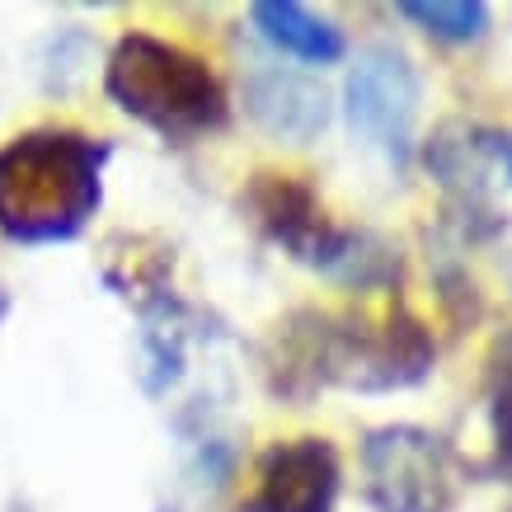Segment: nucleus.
Instances as JSON below:
<instances>
[{"instance_id": "obj_1", "label": "nucleus", "mask_w": 512, "mask_h": 512, "mask_svg": "<svg viewBox=\"0 0 512 512\" xmlns=\"http://www.w3.org/2000/svg\"><path fill=\"white\" fill-rule=\"evenodd\" d=\"M433 372V339L400 296L381 311H296L273 329L268 376L278 395L306 400L325 386L409 390Z\"/></svg>"}, {"instance_id": "obj_2", "label": "nucleus", "mask_w": 512, "mask_h": 512, "mask_svg": "<svg viewBox=\"0 0 512 512\" xmlns=\"http://www.w3.org/2000/svg\"><path fill=\"white\" fill-rule=\"evenodd\" d=\"M109 141L76 127H33L0 146V235L15 245L76 240L104 202Z\"/></svg>"}, {"instance_id": "obj_3", "label": "nucleus", "mask_w": 512, "mask_h": 512, "mask_svg": "<svg viewBox=\"0 0 512 512\" xmlns=\"http://www.w3.org/2000/svg\"><path fill=\"white\" fill-rule=\"evenodd\" d=\"M104 90L127 118L165 141L212 137L226 127L231 104L212 62L160 33H123L104 66Z\"/></svg>"}, {"instance_id": "obj_4", "label": "nucleus", "mask_w": 512, "mask_h": 512, "mask_svg": "<svg viewBox=\"0 0 512 512\" xmlns=\"http://www.w3.org/2000/svg\"><path fill=\"white\" fill-rule=\"evenodd\" d=\"M249 212L259 221V231L273 245L296 259V264L325 273L329 282L343 287H381L395 278V254H390L376 235L339 226L325 212V202L301 174H282V170H259L254 184L245 193Z\"/></svg>"}, {"instance_id": "obj_5", "label": "nucleus", "mask_w": 512, "mask_h": 512, "mask_svg": "<svg viewBox=\"0 0 512 512\" xmlns=\"http://www.w3.org/2000/svg\"><path fill=\"white\" fill-rule=\"evenodd\" d=\"M367 503L376 512H461V470L437 433L414 423L376 428L362 442Z\"/></svg>"}, {"instance_id": "obj_6", "label": "nucleus", "mask_w": 512, "mask_h": 512, "mask_svg": "<svg viewBox=\"0 0 512 512\" xmlns=\"http://www.w3.org/2000/svg\"><path fill=\"white\" fill-rule=\"evenodd\" d=\"M343 109H348L353 132L372 151L404 165L423 109L419 66L409 62V52H400L395 43L362 47L353 71H348V85H343Z\"/></svg>"}, {"instance_id": "obj_7", "label": "nucleus", "mask_w": 512, "mask_h": 512, "mask_svg": "<svg viewBox=\"0 0 512 512\" xmlns=\"http://www.w3.org/2000/svg\"><path fill=\"white\" fill-rule=\"evenodd\" d=\"M428 170L461 212L480 217L489 202L512 188V132L475 118H447L428 141Z\"/></svg>"}, {"instance_id": "obj_8", "label": "nucleus", "mask_w": 512, "mask_h": 512, "mask_svg": "<svg viewBox=\"0 0 512 512\" xmlns=\"http://www.w3.org/2000/svg\"><path fill=\"white\" fill-rule=\"evenodd\" d=\"M343 484L329 437H287L259 451L240 512H334Z\"/></svg>"}, {"instance_id": "obj_9", "label": "nucleus", "mask_w": 512, "mask_h": 512, "mask_svg": "<svg viewBox=\"0 0 512 512\" xmlns=\"http://www.w3.org/2000/svg\"><path fill=\"white\" fill-rule=\"evenodd\" d=\"M245 109L268 137L292 141V146H306L329 123L325 85L292 66H259L245 80Z\"/></svg>"}, {"instance_id": "obj_10", "label": "nucleus", "mask_w": 512, "mask_h": 512, "mask_svg": "<svg viewBox=\"0 0 512 512\" xmlns=\"http://www.w3.org/2000/svg\"><path fill=\"white\" fill-rule=\"evenodd\" d=\"M249 15H254L259 38L273 43L278 52H287V57H296V62L334 66L343 52H348L339 24L325 15H315V10H306V5H296V0H259Z\"/></svg>"}, {"instance_id": "obj_11", "label": "nucleus", "mask_w": 512, "mask_h": 512, "mask_svg": "<svg viewBox=\"0 0 512 512\" xmlns=\"http://www.w3.org/2000/svg\"><path fill=\"white\" fill-rule=\"evenodd\" d=\"M400 15L433 33L442 43H475L489 29V5L484 0H404Z\"/></svg>"}, {"instance_id": "obj_12", "label": "nucleus", "mask_w": 512, "mask_h": 512, "mask_svg": "<svg viewBox=\"0 0 512 512\" xmlns=\"http://www.w3.org/2000/svg\"><path fill=\"white\" fill-rule=\"evenodd\" d=\"M484 400H489V437H494V466L512 484V334L494 343L489 376H484Z\"/></svg>"}]
</instances>
